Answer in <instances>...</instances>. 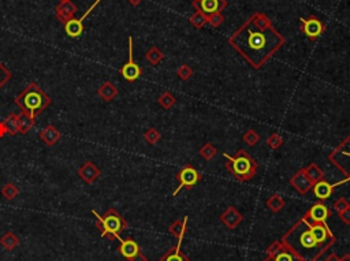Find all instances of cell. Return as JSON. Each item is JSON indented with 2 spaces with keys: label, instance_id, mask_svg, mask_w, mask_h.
I'll return each mask as SVG.
<instances>
[{
  "label": "cell",
  "instance_id": "6",
  "mask_svg": "<svg viewBox=\"0 0 350 261\" xmlns=\"http://www.w3.org/2000/svg\"><path fill=\"white\" fill-rule=\"evenodd\" d=\"M328 160L330 163L345 175V180L332 186L335 188L345 182H350V134L328 154Z\"/></svg>",
  "mask_w": 350,
  "mask_h": 261
},
{
  "label": "cell",
  "instance_id": "13",
  "mask_svg": "<svg viewBox=\"0 0 350 261\" xmlns=\"http://www.w3.org/2000/svg\"><path fill=\"white\" fill-rule=\"evenodd\" d=\"M77 11L78 7L72 3V0H63V2H60L55 7V16H56V20L59 22H62L63 25H64L66 22H68V20L74 18V16L77 14Z\"/></svg>",
  "mask_w": 350,
  "mask_h": 261
},
{
  "label": "cell",
  "instance_id": "37",
  "mask_svg": "<svg viewBox=\"0 0 350 261\" xmlns=\"http://www.w3.org/2000/svg\"><path fill=\"white\" fill-rule=\"evenodd\" d=\"M176 76L182 81H189L192 77H193V70L189 64H180L176 70Z\"/></svg>",
  "mask_w": 350,
  "mask_h": 261
},
{
  "label": "cell",
  "instance_id": "35",
  "mask_svg": "<svg viewBox=\"0 0 350 261\" xmlns=\"http://www.w3.org/2000/svg\"><path fill=\"white\" fill-rule=\"evenodd\" d=\"M144 140L150 144V145H156V144L162 140V134H160V132L158 128H150L144 133Z\"/></svg>",
  "mask_w": 350,
  "mask_h": 261
},
{
  "label": "cell",
  "instance_id": "5",
  "mask_svg": "<svg viewBox=\"0 0 350 261\" xmlns=\"http://www.w3.org/2000/svg\"><path fill=\"white\" fill-rule=\"evenodd\" d=\"M92 214L96 220V227L100 230V236L108 240H118L120 241V232L129 227V223L126 222L124 216L119 214L115 208H110L104 215H98L96 210H92Z\"/></svg>",
  "mask_w": 350,
  "mask_h": 261
},
{
  "label": "cell",
  "instance_id": "48",
  "mask_svg": "<svg viewBox=\"0 0 350 261\" xmlns=\"http://www.w3.org/2000/svg\"><path fill=\"white\" fill-rule=\"evenodd\" d=\"M60 2H63V0H60Z\"/></svg>",
  "mask_w": 350,
  "mask_h": 261
},
{
  "label": "cell",
  "instance_id": "45",
  "mask_svg": "<svg viewBox=\"0 0 350 261\" xmlns=\"http://www.w3.org/2000/svg\"><path fill=\"white\" fill-rule=\"evenodd\" d=\"M326 261H340V257L338 256V254H335V253H331V254L326 258Z\"/></svg>",
  "mask_w": 350,
  "mask_h": 261
},
{
  "label": "cell",
  "instance_id": "2",
  "mask_svg": "<svg viewBox=\"0 0 350 261\" xmlns=\"http://www.w3.org/2000/svg\"><path fill=\"white\" fill-rule=\"evenodd\" d=\"M280 242L301 261H318L330 249V246L322 245L316 241L302 218L282 236Z\"/></svg>",
  "mask_w": 350,
  "mask_h": 261
},
{
  "label": "cell",
  "instance_id": "38",
  "mask_svg": "<svg viewBox=\"0 0 350 261\" xmlns=\"http://www.w3.org/2000/svg\"><path fill=\"white\" fill-rule=\"evenodd\" d=\"M267 145L274 150H278L284 145V138L278 133H272L267 138Z\"/></svg>",
  "mask_w": 350,
  "mask_h": 261
},
{
  "label": "cell",
  "instance_id": "20",
  "mask_svg": "<svg viewBox=\"0 0 350 261\" xmlns=\"http://www.w3.org/2000/svg\"><path fill=\"white\" fill-rule=\"evenodd\" d=\"M312 192H314V197H316L318 200L324 201V200H328L330 197L332 196L334 186L330 184V182H327L326 180H319V182H316V184H314V186H312Z\"/></svg>",
  "mask_w": 350,
  "mask_h": 261
},
{
  "label": "cell",
  "instance_id": "33",
  "mask_svg": "<svg viewBox=\"0 0 350 261\" xmlns=\"http://www.w3.org/2000/svg\"><path fill=\"white\" fill-rule=\"evenodd\" d=\"M216 154H218L216 148H215L211 142L204 144V145L200 148V156L204 160H206V162H210V160L214 159V158L216 156Z\"/></svg>",
  "mask_w": 350,
  "mask_h": 261
},
{
  "label": "cell",
  "instance_id": "42",
  "mask_svg": "<svg viewBox=\"0 0 350 261\" xmlns=\"http://www.w3.org/2000/svg\"><path fill=\"white\" fill-rule=\"evenodd\" d=\"M348 206H350L349 201L346 200V198H338V200L334 202V210L340 214V212H342L344 210H346Z\"/></svg>",
  "mask_w": 350,
  "mask_h": 261
},
{
  "label": "cell",
  "instance_id": "39",
  "mask_svg": "<svg viewBox=\"0 0 350 261\" xmlns=\"http://www.w3.org/2000/svg\"><path fill=\"white\" fill-rule=\"evenodd\" d=\"M11 78H12V72H11L3 63H0V89L4 86L6 84L10 81Z\"/></svg>",
  "mask_w": 350,
  "mask_h": 261
},
{
  "label": "cell",
  "instance_id": "9",
  "mask_svg": "<svg viewBox=\"0 0 350 261\" xmlns=\"http://www.w3.org/2000/svg\"><path fill=\"white\" fill-rule=\"evenodd\" d=\"M120 76L128 82H136L142 76V68L136 63L133 56V37L129 36V59L119 68Z\"/></svg>",
  "mask_w": 350,
  "mask_h": 261
},
{
  "label": "cell",
  "instance_id": "32",
  "mask_svg": "<svg viewBox=\"0 0 350 261\" xmlns=\"http://www.w3.org/2000/svg\"><path fill=\"white\" fill-rule=\"evenodd\" d=\"M190 24L194 28H197V29H201V28H204V26L208 24V16L206 14H204L201 10H196L194 11V14L190 16Z\"/></svg>",
  "mask_w": 350,
  "mask_h": 261
},
{
  "label": "cell",
  "instance_id": "10",
  "mask_svg": "<svg viewBox=\"0 0 350 261\" xmlns=\"http://www.w3.org/2000/svg\"><path fill=\"white\" fill-rule=\"evenodd\" d=\"M301 30L310 41H316L326 30V25L316 16H310L309 18H300Z\"/></svg>",
  "mask_w": 350,
  "mask_h": 261
},
{
  "label": "cell",
  "instance_id": "46",
  "mask_svg": "<svg viewBox=\"0 0 350 261\" xmlns=\"http://www.w3.org/2000/svg\"><path fill=\"white\" fill-rule=\"evenodd\" d=\"M128 2H129L130 4L133 6V7H137V6L142 3V0H128Z\"/></svg>",
  "mask_w": 350,
  "mask_h": 261
},
{
  "label": "cell",
  "instance_id": "31",
  "mask_svg": "<svg viewBox=\"0 0 350 261\" xmlns=\"http://www.w3.org/2000/svg\"><path fill=\"white\" fill-rule=\"evenodd\" d=\"M2 194H3V197H4L6 200L11 201L18 197V194H20V189H18L12 182H7V184L2 188Z\"/></svg>",
  "mask_w": 350,
  "mask_h": 261
},
{
  "label": "cell",
  "instance_id": "27",
  "mask_svg": "<svg viewBox=\"0 0 350 261\" xmlns=\"http://www.w3.org/2000/svg\"><path fill=\"white\" fill-rule=\"evenodd\" d=\"M145 59L152 66H158L160 62L164 59V54L160 51L158 46H150V50L146 51V54H145Z\"/></svg>",
  "mask_w": 350,
  "mask_h": 261
},
{
  "label": "cell",
  "instance_id": "26",
  "mask_svg": "<svg viewBox=\"0 0 350 261\" xmlns=\"http://www.w3.org/2000/svg\"><path fill=\"white\" fill-rule=\"evenodd\" d=\"M0 245L3 246L6 250H14L16 246L20 245V240L12 231H7L4 236L0 238Z\"/></svg>",
  "mask_w": 350,
  "mask_h": 261
},
{
  "label": "cell",
  "instance_id": "47",
  "mask_svg": "<svg viewBox=\"0 0 350 261\" xmlns=\"http://www.w3.org/2000/svg\"><path fill=\"white\" fill-rule=\"evenodd\" d=\"M340 261H350V254H349V253L342 257V258H340Z\"/></svg>",
  "mask_w": 350,
  "mask_h": 261
},
{
  "label": "cell",
  "instance_id": "24",
  "mask_svg": "<svg viewBox=\"0 0 350 261\" xmlns=\"http://www.w3.org/2000/svg\"><path fill=\"white\" fill-rule=\"evenodd\" d=\"M3 124H4L6 132H7V136H16L20 134L18 132V128H20V114L11 112L4 120H2Z\"/></svg>",
  "mask_w": 350,
  "mask_h": 261
},
{
  "label": "cell",
  "instance_id": "14",
  "mask_svg": "<svg viewBox=\"0 0 350 261\" xmlns=\"http://www.w3.org/2000/svg\"><path fill=\"white\" fill-rule=\"evenodd\" d=\"M290 184H292L294 189L298 192L300 194H302V196L306 194L309 190H312V186H314L312 180H309L308 175H306L305 168L298 170V171H297V172L290 178Z\"/></svg>",
  "mask_w": 350,
  "mask_h": 261
},
{
  "label": "cell",
  "instance_id": "44",
  "mask_svg": "<svg viewBox=\"0 0 350 261\" xmlns=\"http://www.w3.org/2000/svg\"><path fill=\"white\" fill-rule=\"evenodd\" d=\"M129 261H148V258H146V256H145V254H142V253L140 252L137 256H134L133 258H130Z\"/></svg>",
  "mask_w": 350,
  "mask_h": 261
},
{
  "label": "cell",
  "instance_id": "29",
  "mask_svg": "<svg viewBox=\"0 0 350 261\" xmlns=\"http://www.w3.org/2000/svg\"><path fill=\"white\" fill-rule=\"evenodd\" d=\"M286 205V201L284 200V197L279 194H272L267 200V206L268 210H272L274 214H276L279 210H282Z\"/></svg>",
  "mask_w": 350,
  "mask_h": 261
},
{
  "label": "cell",
  "instance_id": "18",
  "mask_svg": "<svg viewBox=\"0 0 350 261\" xmlns=\"http://www.w3.org/2000/svg\"><path fill=\"white\" fill-rule=\"evenodd\" d=\"M118 252L126 260H130L134 256H137L141 250H140V245L134 241L133 238H128V240H120Z\"/></svg>",
  "mask_w": 350,
  "mask_h": 261
},
{
  "label": "cell",
  "instance_id": "43",
  "mask_svg": "<svg viewBox=\"0 0 350 261\" xmlns=\"http://www.w3.org/2000/svg\"><path fill=\"white\" fill-rule=\"evenodd\" d=\"M340 220L344 222L345 224H348V226L350 224V206H348L346 210H344L342 212H340Z\"/></svg>",
  "mask_w": 350,
  "mask_h": 261
},
{
  "label": "cell",
  "instance_id": "11",
  "mask_svg": "<svg viewBox=\"0 0 350 261\" xmlns=\"http://www.w3.org/2000/svg\"><path fill=\"white\" fill-rule=\"evenodd\" d=\"M100 2H102V0H96V2H94V3L88 8L86 12H85L80 20H77V18H72V20H70L68 22L64 24V32H66L67 36L72 37V38H78V37L82 34L84 29H85L84 22H85V20H86L88 16H90V12L96 8V6H98Z\"/></svg>",
  "mask_w": 350,
  "mask_h": 261
},
{
  "label": "cell",
  "instance_id": "19",
  "mask_svg": "<svg viewBox=\"0 0 350 261\" xmlns=\"http://www.w3.org/2000/svg\"><path fill=\"white\" fill-rule=\"evenodd\" d=\"M60 138H62V133L54 124H48L44 130L40 132V140L46 144V146H54L55 144L59 142Z\"/></svg>",
  "mask_w": 350,
  "mask_h": 261
},
{
  "label": "cell",
  "instance_id": "3",
  "mask_svg": "<svg viewBox=\"0 0 350 261\" xmlns=\"http://www.w3.org/2000/svg\"><path fill=\"white\" fill-rule=\"evenodd\" d=\"M52 98L46 94L36 82H30L16 98L14 102L20 107L21 112L37 118L50 107Z\"/></svg>",
  "mask_w": 350,
  "mask_h": 261
},
{
  "label": "cell",
  "instance_id": "17",
  "mask_svg": "<svg viewBox=\"0 0 350 261\" xmlns=\"http://www.w3.org/2000/svg\"><path fill=\"white\" fill-rule=\"evenodd\" d=\"M309 219H312L314 222H319V223H326L327 219L331 216V210L327 205L323 202H316L308 210V212L305 214Z\"/></svg>",
  "mask_w": 350,
  "mask_h": 261
},
{
  "label": "cell",
  "instance_id": "15",
  "mask_svg": "<svg viewBox=\"0 0 350 261\" xmlns=\"http://www.w3.org/2000/svg\"><path fill=\"white\" fill-rule=\"evenodd\" d=\"M77 174L85 184H92L93 182L98 180V178L100 176V174H102V171H100V168H98V166L93 163V162H85V163L78 168Z\"/></svg>",
  "mask_w": 350,
  "mask_h": 261
},
{
  "label": "cell",
  "instance_id": "36",
  "mask_svg": "<svg viewBox=\"0 0 350 261\" xmlns=\"http://www.w3.org/2000/svg\"><path fill=\"white\" fill-rule=\"evenodd\" d=\"M242 140H244V142H246V145H249V146H254V145L260 141V136H258V133L256 130L250 128V130H248L246 133L242 136Z\"/></svg>",
  "mask_w": 350,
  "mask_h": 261
},
{
  "label": "cell",
  "instance_id": "21",
  "mask_svg": "<svg viewBox=\"0 0 350 261\" xmlns=\"http://www.w3.org/2000/svg\"><path fill=\"white\" fill-rule=\"evenodd\" d=\"M98 94L104 102H112L114 98L118 96V88L111 81H106L98 89Z\"/></svg>",
  "mask_w": 350,
  "mask_h": 261
},
{
  "label": "cell",
  "instance_id": "25",
  "mask_svg": "<svg viewBox=\"0 0 350 261\" xmlns=\"http://www.w3.org/2000/svg\"><path fill=\"white\" fill-rule=\"evenodd\" d=\"M20 128H18V132H20V134H28L29 132H30L32 128H34V124H36V118H33V116H30V115H28V114L25 112H21L20 114Z\"/></svg>",
  "mask_w": 350,
  "mask_h": 261
},
{
  "label": "cell",
  "instance_id": "22",
  "mask_svg": "<svg viewBox=\"0 0 350 261\" xmlns=\"http://www.w3.org/2000/svg\"><path fill=\"white\" fill-rule=\"evenodd\" d=\"M182 240H178V244L174 246V248H170L166 252V254L159 261H190V258L188 257L180 252V245H182Z\"/></svg>",
  "mask_w": 350,
  "mask_h": 261
},
{
  "label": "cell",
  "instance_id": "7",
  "mask_svg": "<svg viewBox=\"0 0 350 261\" xmlns=\"http://www.w3.org/2000/svg\"><path fill=\"white\" fill-rule=\"evenodd\" d=\"M302 219L306 222V224L309 226V228H310V231H312V234H314V236L316 238V241L319 242V244H322V245H327L331 248V246L334 245L335 242H336V236L331 232V230H330V227L327 226V223L314 222L312 219H309L306 215L302 216Z\"/></svg>",
  "mask_w": 350,
  "mask_h": 261
},
{
  "label": "cell",
  "instance_id": "4",
  "mask_svg": "<svg viewBox=\"0 0 350 261\" xmlns=\"http://www.w3.org/2000/svg\"><path fill=\"white\" fill-rule=\"evenodd\" d=\"M222 156L227 160L226 168L238 182H248L254 178L258 164L245 149H238L232 156L227 154H222Z\"/></svg>",
  "mask_w": 350,
  "mask_h": 261
},
{
  "label": "cell",
  "instance_id": "41",
  "mask_svg": "<svg viewBox=\"0 0 350 261\" xmlns=\"http://www.w3.org/2000/svg\"><path fill=\"white\" fill-rule=\"evenodd\" d=\"M224 22V16L222 12H216V14H212V16H208V25L212 26V28H219Z\"/></svg>",
  "mask_w": 350,
  "mask_h": 261
},
{
  "label": "cell",
  "instance_id": "34",
  "mask_svg": "<svg viewBox=\"0 0 350 261\" xmlns=\"http://www.w3.org/2000/svg\"><path fill=\"white\" fill-rule=\"evenodd\" d=\"M262 261H301V260H298L297 257L294 256L293 253H290V252H288V249L284 246V249L279 252L276 256L268 257L267 260H262Z\"/></svg>",
  "mask_w": 350,
  "mask_h": 261
},
{
  "label": "cell",
  "instance_id": "23",
  "mask_svg": "<svg viewBox=\"0 0 350 261\" xmlns=\"http://www.w3.org/2000/svg\"><path fill=\"white\" fill-rule=\"evenodd\" d=\"M186 226H188V216H185L184 219L172 222L168 227V232L176 240H182L186 234Z\"/></svg>",
  "mask_w": 350,
  "mask_h": 261
},
{
  "label": "cell",
  "instance_id": "40",
  "mask_svg": "<svg viewBox=\"0 0 350 261\" xmlns=\"http://www.w3.org/2000/svg\"><path fill=\"white\" fill-rule=\"evenodd\" d=\"M282 249H284V244H282V242L274 241L271 245L268 246L267 252H266V253H267L268 257H274V256H276V254H278L279 252L282 250Z\"/></svg>",
  "mask_w": 350,
  "mask_h": 261
},
{
  "label": "cell",
  "instance_id": "8",
  "mask_svg": "<svg viewBox=\"0 0 350 261\" xmlns=\"http://www.w3.org/2000/svg\"><path fill=\"white\" fill-rule=\"evenodd\" d=\"M176 180H180V186H178L176 190L172 193L174 196L178 194L182 189H193V188L201 180V174L192 166V164H186L185 167L178 172Z\"/></svg>",
  "mask_w": 350,
  "mask_h": 261
},
{
  "label": "cell",
  "instance_id": "30",
  "mask_svg": "<svg viewBox=\"0 0 350 261\" xmlns=\"http://www.w3.org/2000/svg\"><path fill=\"white\" fill-rule=\"evenodd\" d=\"M158 102H159L160 107H163L164 110H171L175 106L176 98L171 92H163L158 98Z\"/></svg>",
  "mask_w": 350,
  "mask_h": 261
},
{
  "label": "cell",
  "instance_id": "16",
  "mask_svg": "<svg viewBox=\"0 0 350 261\" xmlns=\"http://www.w3.org/2000/svg\"><path fill=\"white\" fill-rule=\"evenodd\" d=\"M220 220L223 224L226 226L227 228L234 230V228H237L238 226L241 224V222L244 220V216H242V214L237 208L228 206V208L220 215Z\"/></svg>",
  "mask_w": 350,
  "mask_h": 261
},
{
  "label": "cell",
  "instance_id": "1",
  "mask_svg": "<svg viewBox=\"0 0 350 261\" xmlns=\"http://www.w3.org/2000/svg\"><path fill=\"white\" fill-rule=\"evenodd\" d=\"M286 38L262 11H256L228 37V44L249 66L260 70L284 46Z\"/></svg>",
  "mask_w": 350,
  "mask_h": 261
},
{
  "label": "cell",
  "instance_id": "12",
  "mask_svg": "<svg viewBox=\"0 0 350 261\" xmlns=\"http://www.w3.org/2000/svg\"><path fill=\"white\" fill-rule=\"evenodd\" d=\"M228 6L227 0H193V7L201 10L206 16L222 12Z\"/></svg>",
  "mask_w": 350,
  "mask_h": 261
},
{
  "label": "cell",
  "instance_id": "28",
  "mask_svg": "<svg viewBox=\"0 0 350 261\" xmlns=\"http://www.w3.org/2000/svg\"><path fill=\"white\" fill-rule=\"evenodd\" d=\"M305 171H306V175L308 178L312 180V184H316L319 180H324V174L323 171L320 170V167L316 163H310L308 167H305Z\"/></svg>",
  "mask_w": 350,
  "mask_h": 261
}]
</instances>
